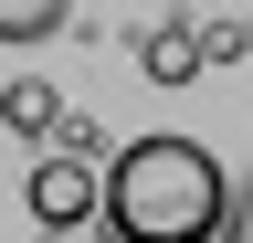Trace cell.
Returning <instances> with one entry per match:
<instances>
[{
  "label": "cell",
  "mask_w": 253,
  "mask_h": 243,
  "mask_svg": "<svg viewBox=\"0 0 253 243\" xmlns=\"http://www.w3.org/2000/svg\"><path fill=\"white\" fill-rule=\"evenodd\" d=\"M232 222V169L201 138H126L106 159V233L126 243H221Z\"/></svg>",
  "instance_id": "obj_1"
},
{
  "label": "cell",
  "mask_w": 253,
  "mask_h": 243,
  "mask_svg": "<svg viewBox=\"0 0 253 243\" xmlns=\"http://www.w3.org/2000/svg\"><path fill=\"white\" fill-rule=\"evenodd\" d=\"M21 201H32V222H42V243H84V222H106V169H95V148L63 138L53 159H32Z\"/></svg>",
  "instance_id": "obj_2"
},
{
  "label": "cell",
  "mask_w": 253,
  "mask_h": 243,
  "mask_svg": "<svg viewBox=\"0 0 253 243\" xmlns=\"http://www.w3.org/2000/svg\"><path fill=\"white\" fill-rule=\"evenodd\" d=\"M201 64H211V53H201V32H190V21H158V32H137V74H148V85H190Z\"/></svg>",
  "instance_id": "obj_3"
},
{
  "label": "cell",
  "mask_w": 253,
  "mask_h": 243,
  "mask_svg": "<svg viewBox=\"0 0 253 243\" xmlns=\"http://www.w3.org/2000/svg\"><path fill=\"white\" fill-rule=\"evenodd\" d=\"M0 127H11V138H53L63 127V96L42 74H11V85H0Z\"/></svg>",
  "instance_id": "obj_4"
},
{
  "label": "cell",
  "mask_w": 253,
  "mask_h": 243,
  "mask_svg": "<svg viewBox=\"0 0 253 243\" xmlns=\"http://www.w3.org/2000/svg\"><path fill=\"white\" fill-rule=\"evenodd\" d=\"M63 21H74V0H0V43H21V53L53 43Z\"/></svg>",
  "instance_id": "obj_5"
},
{
  "label": "cell",
  "mask_w": 253,
  "mask_h": 243,
  "mask_svg": "<svg viewBox=\"0 0 253 243\" xmlns=\"http://www.w3.org/2000/svg\"><path fill=\"white\" fill-rule=\"evenodd\" d=\"M221 243H253V169H243V191H232V222H221Z\"/></svg>",
  "instance_id": "obj_6"
},
{
  "label": "cell",
  "mask_w": 253,
  "mask_h": 243,
  "mask_svg": "<svg viewBox=\"0 0 253 243\" xmlns=\"http://www.w3.org/2000/svg\"><path fill=\"white\" fill-rule=\"evenodd\" d=\"M106 243H126V233H106Z\"/></svg>",
  "instance_id": "obj_7"
}]
</instances>
